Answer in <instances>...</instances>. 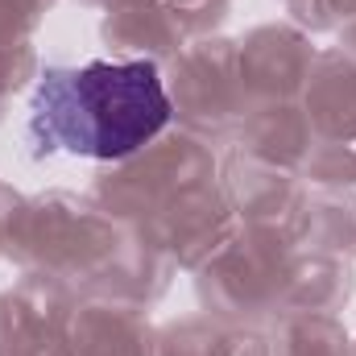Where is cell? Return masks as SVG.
Instances as JSON below:
<instances>
[{
    "label": "cell",
    "instance_id": "6da1fadb",
    "mask_svg": "<svg viewBox=\"0 0 356 356\" xmlns=\"http://www.w3.org/2000/svg\"><path fill=\"white\" fill-rule=\"evenodd\" d=\"M170 120V95L154 63H88L46 71L29 104L38 149L79 158H124L158 137Z\"/></svg>",
    "mask_w": 356,
    "mask_h": 356
}]
</instances>
